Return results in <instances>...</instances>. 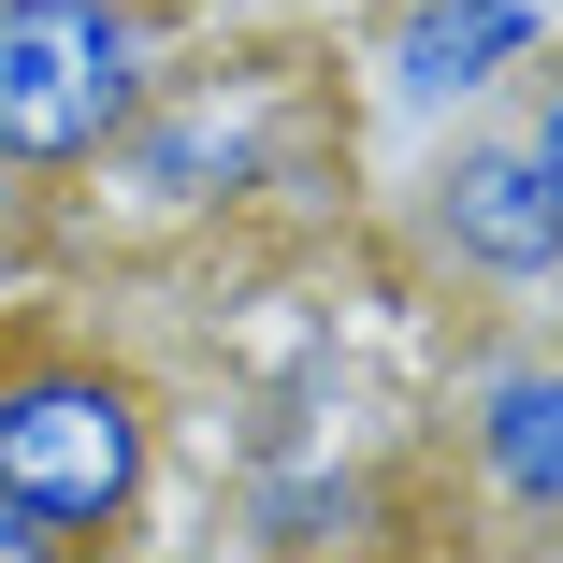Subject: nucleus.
<instances>
[{"mask_svg":"<svg viewBox=\"0 0 563 563\" xmlns=\"http://www.w3.org/2000/svg\"><path fill=\"white\" fill-rule=\"evenodd\" d=\"M0 563H87V549H73V534H58V520H30V506H15V492H0Z\"/></svg>","mask_w":563,"mask_h":563,"instance_id":"obj_9","label":"nucleus"},{"mask_svg":"<svg viewBox=\"0 0 563 563\" xmlns=\"http://www.w3.org/2000/svg\"><path fill=\"white\" fill-rule=\"evenodd\" d=\"M174 73V0H0V188H87Z\"/></svg>","mask_w":563,"mask_h":563,"instance_id":"obj_2","label":"nucleus"},{"mask_svg":"<svg viewBox=\"0 0 563 563\" xmlns=\"http://www.w3.org/2000/svg\"><path fill=\"white\" fill-rule=\"evenodd\" d=\"M506 131H520V145H534V174L563 188V44H549L520 87H506Z\"/></svg>","mask_w":563,"mask_h":563,"instance_id":"obj_8","label":"nucleus"},{"mask_svg":"<svg viewBox=\"0 0 563 563\" xmlns=\"http://www.w3.org/2000/svg\"><path fill=\"white\" fill-rule=\"evenodd\" d=\"M246 549L261 563H390L405 549V477H376L362 448H289L246 477Z\"/></svg>","mask_w":563,"mask_h":563,"instance_id":"obj_7","label":"nucleus"},{"mask_svg":"<svg viewBox=\"0 0 563 563\" xmlns=\"http://www.w3.org/2000/svg\"><path fill=\"white\" fill-rule=\"evenodd\" d=\"M405 246H419V275L477 289V303H506V318H549V303H563V188H549L534 145L506 131V101H492V117H448V131L419 145V174H405Z\"/></svg>","mask_w":563,"mask_h":563,"instance_id":"obj_3","label":"nucleus"},{"mask_svg":"<svg viewBox=\"0 0 563 563\" xmlns=\"http://www.w3.org/2000/svg\"><path fill=\"white\" fill-rule=\"evenodd\" d=\"M159 463H174V405L131 347H101L87 318H44V303L0 318V492L30 520L117 563L159 506Z\"/></svg>","mask_w":563,"mask_h":563,"instance_id":"obj_1","label":"nucleus"},{"mask_svg":"<svg viewBox=\"0 0 563 563\" xmlns=\"http://www.w3.org/2000/svg\"><path fill=\"white\" fill-rule=\"evenodd\" d=\"M448 492H463L477 549H563V332H492L448 376Z\"/></svg>","mask_w":563,"mask_h":563,"instance_id":"obj_5","label":"nucleus"},{"mask_svg":"<svg viewBox=\"0 0 563 563\" xmlns=\"http://www.w3.org/2000/svg\"><path fill=\"white\" fill-rule=\"evenodd\" d=\"M534 58H549V0H390V15H376V87H390V117H419V131L492 117Z\"/></svg>","mask_w":563,"mask_h":563,"instance_id":"obj_6","label":"nucleus"},{"mask_svg":"<svg viewBox=\"0 0 563 563\" xmlns=\"http://www.w3.org/2000/svg\"><path fill=\"white\" fill-rule=\"evenodd\" d=\"M289 145H303V117H289V87L275 73H159V101L101 145V202H131V217H232V202H261V188H289Z\"/></svg>","mask_w":563,"mask_h":563,"instance_id":"obj_4","label":"nucleus"}]
</instances>
